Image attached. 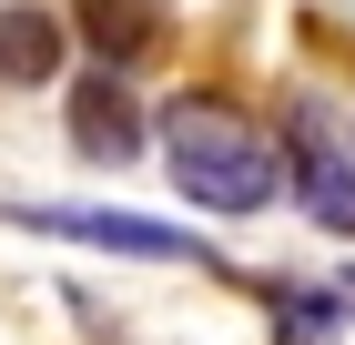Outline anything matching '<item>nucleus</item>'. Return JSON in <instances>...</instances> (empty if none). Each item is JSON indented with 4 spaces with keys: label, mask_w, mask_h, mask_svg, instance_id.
Instances as JSON below:
<instances>
[{
    "label": "nucleus",
    "mask_w": 355,
    "mask_h": 345,
    "mask_svg": "<svg viewBox=\"0 0 355 345\" xmlns=\"http://www.w3.org/2000/svg\"><path fill=\"white\" fill-rule=\"evenodd\" d=\"M153 142H163V173L193 213H223V224H244V213H274L284 193V153L254 112H234L223 92H183V102L153 112Z\"/></svg>",
    "instance_id": "obj_1"
},
{
    "label": "nucleus",
    "mask_w": 355,
    "mask_h": 345,
    "mask_svg": "<svg viewBox=\"0 0 355 345\" xmlns=\"http://www.w3.org/2000/svg\"><path fill=\"white\" fill-rule=\"evenodd\" d=\"M0 224L51 244H82V254H122V264H203L223 274V254L193 224H163V213H122V203H0Z\"/></svg>",
    "instance_id": "obj_2"
},
{
    "label": "nucleus",
    "mask_w": 355,
    "mask_h": 345,
    "mask_svg": "<svg viewBox=\"0 0 355 345\" xmlns=\"http://www.w3.org/2000/svg\"><path fill=\"white\" fill-rule=\"evenodd\" d=\"M274 153H284V193L304 203V224L355 234V122L325 102V92H295V102H284Z\"/></svg>",
    "instance_id": "obj_3"
},
{
    "label": "nucleus",
    "mask_w": 355,
    "mask_h": 345,
    "mask_svg": "<svg viewBox=\"0 0 355 345\" xmlns=\"http://www.w3.org/2000/svg\"><path fill=\"white\" fill-rule=\"evenodd\" d=\"M71 153H82L92 173H122V162L153 153V122H142L132 81L112 71V61H92V71L71 81Z\"/></svg>",
    "instance_id": "obj_4"
},
{
    "label": "nucleus",
    "mask_w": 355,
    "mask_h": 345,
    "mask_svg": "<svg viewBox=\"0 0 355 345\" xmlns=\"http://www.w3.org/2000/svg\"><path fill=\"white\" fill-rule=\"evenodd\" d=\"M61 61H71V21L51 0H10L0 10V92H41V81H61Z\"/></svg>",
    "instance_id": "obj_5"
},
{
    "label": "nucleus",
    "mask_w": 355,
    "mask_h": 345,
    "mask_svg": "<svg viewBox=\"0 0 355 345\" xmlns=\"http://www.w3.org/2000/svg\"><path fill=\"white\" fill-rule=\"evenodd\" d=\"M71 41L112 71H132L153 41H163V0H71Z\"/></svg>",
    "instance_id": "obj_6"
},
{
    "label": "nucleus",
    "mask_w": 355,
    "mask_h": 345,
    "mask_svg": "<svg viewBox=\"0 0 355 345\" xmlns=\"http://www.w3.org/2000/svg\"><path fill=\"white\" fill-rule=\"evenodd\" d=\"M345 335V285H274V345H335Z\"/></svg>",
    "instance_id": "obj_7"
},
{
    "label": "nucleus",
    "mask_w": 355,
    "mask_h": 345,
    "mask_svg": "<svg viewBox=\"0 0 355 345\" xmlns=\"http://www.w3.org/2000/svg\"><path fill=\"white\" fill-rule=\"evenodd\" d=\"M345 294H355V264H345Z\"/></svg>",
    "instance_id": "obj_8"
}]
</instances>
